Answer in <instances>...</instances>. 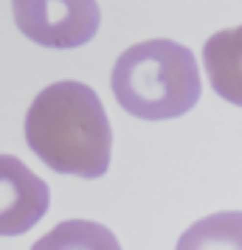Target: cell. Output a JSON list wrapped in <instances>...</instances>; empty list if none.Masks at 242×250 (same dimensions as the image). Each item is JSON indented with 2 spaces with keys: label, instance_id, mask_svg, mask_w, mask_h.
Masks as SVG:
<instances>
[{
  "label": "cell",
  "instance_id": "obj_2",
  "mask_svg": "<svg viewBox=\"0 0 242 250\" xmlns=\"http://www.w3.org/2000/svg\"><path fill=\"white\" fill-rule=\"evenodd\" d=\"M113 96L135 118H180L200 102L197 59L180 42L147 40L127 48L113 65Z\"/></svg>",
  "mask_w": 242,
  "mask_h": 250
},
{
  "label": "cell",
  "instance_id": "obj_7",
  "mask_svg": "<svg viewBox=\"0 0 242 250\" xmlns=\"http://www.w3.org/2000/svg\"><path fill=\"white\" fill-rule=\"evenodd\" d=\"M31 250H121L110 228L90 219H68L37 239Z\"/></svg>",
  "mask_w": 242,
  "mask_h": 250
},
{
  "label": "cell",
  "instance_id": "obj_6",
  "mask_svg": "<svg viewBox=\"0 0 242 250\" xmlns=\"http://www.w3.org/2000/svg\"><path fill=\"white\" fill-rule=\"evenodd\" d=\"M175 250H242V211L203 216L177 239Z\"/></svg>",
  "mask_w": 242,
  "mask_h": 250
},
{
  "label": "cell",
  "instance_id": "obj_1",
  "mask_svg": "<svg viewBox=\"0 0 242 250\" xmlns=\"http://www.w3.org/2000/svg\"><path fill=\"white\" fill-rule=\"evenodd\" d=\"M25 141L62 174L96 180L110 166V118L96 90L82 82H54L37 96L25 115Z\"/></svg>",
  "mask_w": 242,
  "mask_h": 250
},
{
  "label": "cell",
  "instance_id": "obj_5",
  "mask_svg": "<svg viewBox=\"0 0 242 250\" xmlns=\"http://www.w3.org/2000/svg\"><path fill=\"white\" fill-rule=\"evenodd\" d=\"M203 62L214 93L242 107V25L208 37L203 48Z\"/></svg>",
  "mask_w": 242,
  "mask_h": 250
},
{
  "label": "cell",
  "instance_id": "obj_3",
  "mask_svg": "<svg viewBox=\"0 0 242 250\" xmlns=\"http://www.w3.org/2000/svg\"><path fill=\"white\" fill-rule=\"evenodd\" d=\"M12 12L17 28L45 48H79L102 23L96 0H12Z\"/></svg>",
  "mask_w": 242,
  "mask_h": 250
},
{
  "label": "cell",
  "instance_id": "obj_4",
  "mask_svg": "<svg viewBox=\"0 0 242 250\" xmlns=\"http://www.w3.org/2000/svg\"><path fill=\"white\" fill-rule=\"evenodd\" d=\"M51 191L43 177L14 155H0V236H20L48 211Z\"/></svg>",
  "mask_w": 242,
  "mask_h": 250
}]
</instances>
